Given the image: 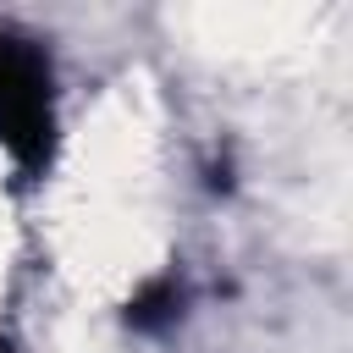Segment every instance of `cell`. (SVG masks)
<instances>
[{"label":"cell","mask_w":353,"mask_h":353,"mask_svg":"<svg viewBox=\"0 0 353 353\" xmlns=\"http://www.w3.org/2000/svg\"><path fill=\"white\" fill-rule=\"evenodd\" d=\"M0 138L22 154L39 160L50 143V72L44 55L22 39L0 33Z\"/></svg>","instance_id":"1"},{"label":"cell","mask_w":353,"mask_h":353,"mask_svg":"<svg viewBox=\"0 0 353 353\" xmlns=\"http://www.w3.org/2000/svg\"><path fill=\"white\" fill-rule=\"evenodd\" d=\"M182 309H188V287H182L176 276H154V281H143V287L132 292L127 325L143 331V336H154V331H171V325L182 320Z\"/></svg>","instance_id":"2"},{"label":"cell","mask_w":353,"mask_h":353,"mask_svg":"<svg viewBox=\"0 0 353 353\" xmlns=\"http://www.w3.org/2000/svg\"><path fill=\"white\" fill-rule=\"evenodd\" d=\"M204 188H210V193H232V160H226V154L204 165Z\"/></svg>","instance_id":"3"}]
</instances>
